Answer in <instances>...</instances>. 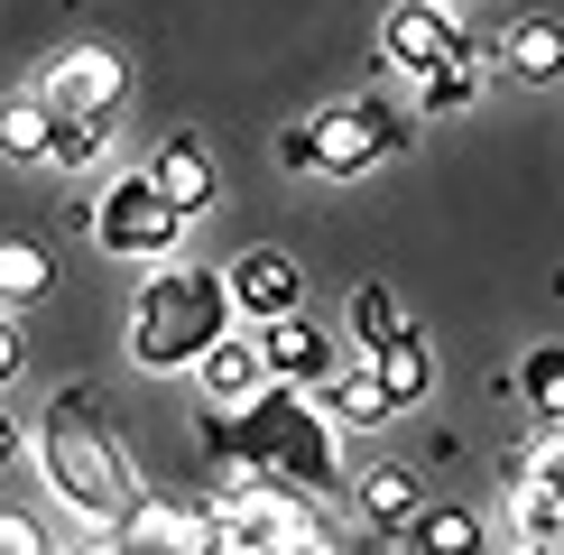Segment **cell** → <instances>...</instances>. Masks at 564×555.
<instances>
[{
    "instance_id": "6",
    "label": "cell",
    "mask_w": 564,
    "mask_h": 555,
    "mask_svg": "<svg viewBox=\"0 0 564 555\" xmlns=\"http://www.w3.org/2000/svg\"><path fill=\"white\" fill-rule=\"evenodd\" d=\"M121 537L130 555H223V509H195V500H130L121 509Z\"/></svg>"
},
{
    "instance_id": "5",
    "label": "cell",
    "mask_w": 564,
    "mask_h": 555,
    "mask_svg": "<svg viewBox=\"0 0 564 555\" xmlns=\"http://www.w3.org/2000/svg\"><path fill=\"white\" fill-rule=\"evenodd\" d=\"M444 65H473V37L444 0H398L380 29V65L370 75H444Z\"/></svg>"
},
{
    "instance_id": "32",
    "label": "cell",
    "mask_w": 564,
    "mask_h": 555,
    "mask_svg": "<svg viewBox=\"0 0 564 555\" xmlns=\"http://www.w3.org/2000/svg\"><path fill=\"white\" fill-rule=\"evenodd\" d=\"M223 555H278V546H241V537H223Z\"/></svg>"
},
{
    "instance_id": "10",
    "label": "cell",
    "mask_w": 564,
    "mask_h": 555,
    "mask_svg": "<svg viewBox=\"0 0 564 555\" xmlns=\"http://www.w3.org/2000/svg\"><path fill=\"white\" fill-rule=\"evenodd\" d=\"M260 342H269V361H278V380H296V389H315V399H324V389H334L343 380V352H334V334H324V324L315 315H278V324H260Z\"/></svg>"
},
{
    "instance_id": "25",
    "label": "cell",
    "mask_w": 564,
    "mask_h": 555,
    "mask_svg": "<svg viewBox=\"0 0 564 555\" xmlns=\"http://www.w3.org/2000/svg\"><path fill=\"white\" fill-rule=\"evenodd\" d=\"M509 527H519V546H564V509H555V500H536V491L509 500Z\"/></svg>"
},
{
    "instance_id": "30",
    "label": "cell",
    "mask_w": 564,
    "mask_h": 555,
    "mask_svg": "<svg viewBox=\"0 0 564 555\" xmlns=\"http://www.w3.org/2000/svg\"><path fill=\"white\" fill-rule=\"evenodd\" d=\"M84 555H130V537H121V519H111V527H84Z\"/></svg>"
},
{
    "instance_id": "22",
    "label": "cell",
    "mask_w": 564,
    "mask_h": 555,
    "mask_svg": "<svg viewBox=\"0 0 564 555\" xmlns=\"http://www.w3.org/2000/svg\"><path fill=\"white\" fill-rule=\"evenodd\" d=\"M509 481L564 509V426H536V454H528V463H519V472H509Z\"/></svg>"
},
{
    "instance_id": "35",
    "label": "cell",
    "mask_w": 564,
    "mask_h": 555,
    "mask_svg": "<svg viewBox=\"0 0 564 555\" xmlns=\"http://www.w3.org/2000/svg\"><path fill=\"white\" fill-rule=\"evenodd\" d=\"M444 10H454V0H444Z\"/></svg>"
},
{
    "instance_id": "9",
    "label": "cell",
    "mask_w": 564,
    "mask_h": 555,
    "mask_svg": "<svg viewBox=\"0 0 564 555\" xmlns=\"http://www.w3.org/2000/svg\"><path fill=\"white\" fill-rule=\"evenodd\" d=\"M195 389H204V407H250V399H260V389H278V361H269L260 324H250V334H223L214 352H204Z\"/></svg>"
},
{
    "instance_id": "21",
    "label": "cell",
    "mask_w": 564,
    "mask_h": 555,
    "mask_svg": "<svg viewBox=\"0 0 564 555\" xmlns=\"http://www.w3.org/2000/svg\"><path fill=\"white\" fill-rule=\"evenodd\" d=\"M408 537H416V555H481V519L473 509H426Z\"/></svg>"
},
{
    "instance_id": "3",
    "label": "cell",
    "mask_w": 564,
    "mask_h": 555,
    "mask_svg": "<svg viewBox=\"0 0 564 555\" xmlns=\"http://www.w3.org/2000/svg\"><path fill=\"white\" fill-rule=\"evenodd\" d=\"M37 472H46V491H56L65 509H75L84 527H111L130 509V472H121V445H111V426L93 416V399H46V416H37Z\"/></svg>"
},
{
    "instance_id": "34",
    "label": "cell",
    "mask_w": 564,
    "mask_h": 555,
    "mask_svg": "<svg viewBox=\"0 0 564 555\" xmlns=\"http://www.w3.org/2000/svg\"><path fill=\"white\" fill-rule=\"evenodd\" d=\"M519 555H555V546H519Z\"/></svg>"
},
{
    "instance_id": "7",
    "label": "cell",
    "mask_w": 564,
    "mask_h": 555,
    "mask_svg": "<svg viewBox=\"0 0 564 555\" xmlns=\"http://www.w3.org/2000/svg\"><path fill=\"white\" fill-rule=\"evenodd\" d=\"M389 149H398L389 102H334L315 121V176H370Z\"/></svg>"
},
{
    "instance_id": "4",
    "label": "cell",
    "mask_w": 564,
    "mask_h": 555,
    "mask_svg": "<svg viewBox=\"0 0 564 555\" xmlns=\"http://www.w3.org/2000/svg\"><path fill=\"white\" fill-rule=\"evenodd\" d=\"M93 241H102L111 260H176L185 214L149 185V167H130V176L102 185V204H93Z\"/></svg>"
},
{
    "instance_id": "33",
    "label": "cell",
    "mask_w": 564,
    "mask_h": 555,
    "mask_svg": "<svg viewBox=\"0 0 564 555\" xmlns=\"http://www.w3.org/2000/svg\"><path fill=\"white\" fill-rule=\"evenodd\" d=\"M343 555H380V546H343Z\"/></svg>"
},
{
    "instance_id": "12",
    "label": "cell",
    "mask_w": 564,
    "mask_h": 555,
    "mask_svg": "<svg viewBox=\"0 0 564 555\" xmlns=\"http://www.w3.org/2000/svg\"><path fill=\"white\" fill-rule=\"evenodd\" d=\"M231 296H241V324H278V315H296L305 278H296L288 250H241L231 260Z\"/></svg>"
},
{
    "instance_id": "17",
    "label": "cell",
    "mask_w": 564,
    "mask_h": 555,
    "mask_svg": "<svg viewBox=\"0 0 564 555\" xmlns=\"http://www.w3.org/2000/svg\"><path fill=\"white\" fill-rule=\"evenodd\" d=\"M351 491H361V519L370 527H416V519H426V509H416V472H398V463H370Z\"/></svg>"
},
{
    "instance_id": "14",
    "label": "cell",
    "mask_w": 564,
    "mask_h": 555,
    "mask_svg": "<svg viewBox=\"0 0 564 555\" xmlns=\"http://www.w3.org/2000/svg\"><path fill=\"white\" fill-rule=\"evenodd\" d=\"M56 121H65V111L46 102V84L10 92V102H0V157H19V167H46V149H56Z\"/></svg>"
},
{
    "instance_id": "20",
    "label": "cell",
    "mask_w": 564,
    "mask_h": 555,
    "mask_svg": "<svg viewBox=\"0 0 564 555\" xmlns=\"http://www.w3.org/2000/svg\"><path fill=\"white\" fill-rule=\"evenodd\" d=\"M370 361H380V380H389V399L398 407H416V399H426V389H435V352H426V342H389V352H370Z\"/></svg>"
},
{
    "instance_id": "16",
    "label": "cell",
    "mask_w": 564,
    "mask_h": 555,
    "mask_svg": "<svg viewBox=\"0 0 564 555\" xmlns=\"http://www.w3.org/2000/svg\"><path fill=\"white\" fill-rule=\"evenodd\" d=\"M324 416H334V426H380V416H398V399H389V380H380L370 352H361V370H343V380L324 389Z\"/></svg>"
},
{
    "instance_id": "13",
    "label": "cell",
    "mask_w": 564,
    "mask_h": 555,
    "mask_svg": "<svg viewBox=\"0 0 564 555\" xmlns=\"http://www.w3.org/2000/svg\"><path fill=\"white\" fill-rule=\"evenodd\" d=\"M500 65H509V75H519L528 92L564 84V19H546V10L509 19V37H500Z\"/></svg>"
},
{
    "instance_id": "26",
    "label": "cell",
    "mask_w": 564,
    "mask_h": 555,
    "mask_svg": "<svg viewBox=\"0 0 564 555\" xmlns=\"http://www.w3.org/2000/svg\"><path fill=\"white\" fill-rule=\"evenodd\" d=\"M0 555H56V546H46V519H29V509H0Z\"/></svg>"
},
{
    "instance_id": "27",
    "label": "cell",
    "mask_w": 564,
    "mask_h": 555,
    "mask_svg": "<svg viewBox=\"0 0 564 555\" xmlns=\"http://www.w3.org/2000/svg\"><path fill=\"white\" fill-rule=\"evenodd\" d=\"M278 167H288V176H315V121H288V130H278Z\"/></svg>"
},
{
    "instance_id": "24",
    "label": "cell",
    "mask_w": 564,
    "mask_h": 555,
    "mask_svg": "<svg viewBox=\"0 0 564 555\" xmlns=\"http://www.w3.org/2000/svg\"><path fill=\"white\" fill-rule=\"evenodd\" d=\"M481 102V75H473V65H444V75H416V111H435V121H444V111H473Z\"/></svg>"
},
{
    "instance_id": "23",
    "label": "cell",
    "mask_w": 564,
    "mask_h": 555,
    "mask_svg": "<svg viewBox=\"0 0 564 555\" xmlns=\"http://www.w3.org/2000/svg\"><path fill=\"white\" fill-rule=\"evenodd\" d=\"M102 149H111V121H56V149H46V167L84 176V167H102Z\"/></svg>"
},
{
    "instance_id": "2",
    "label": "cell",
    "mask_w": 564,
    "mask_h": 555,
    "mask_svg": "<svg viewBox=\"0 0 564 555\" xmlns=\"http://www.w3.org/2000/svg\"><path fill=\"white\" fill-rule=\"evenodd\" d=\"M223 334H241V296L231 269H195V260H158V278L130 306V361L139 370H204Z\"/></svg>"
},
{
    "instance_id": "8",
    "label": "cell",
    "mask_w": 564,
    "mask_h": 555,
    "mask_svg": "<svg viewBox=\"0 0 564 555\" xmlns=\"http://www.w3.org/2000/svg\"><path fill=\"white\" fill-rule=\"evenodd\" d=\"M130 92V65L111 56V46H75V56H56V75H46V102L65 111V121H111Z\"/></svg>"
},
{
    "instance_id": "31",
    "label": "cell",
    "mask_w": 564,
    "mask_h": 555,
    "mask_svg": "<svg viewBox=\"0 0 564 555\" xmlns=\"http://www.w3.org/2000/svg\"><path fill=\"white\" fill-rule=\"evenodd\" d=\"M10 454H19V426H10V416H0V472H10Z\"/></svg>"
},
{
    "instance_id": "15",
    "label": "cell",
    "mask_w": 564,
    "mask_h": 555,
    "mask_svg": "<svg viewBox=\"0 0 564 555\" xmlns=\"http://www.w3.org/2000/svg\"><path fill=\"white\" fill-rule=\"evenodd\" d=\"M37 296H56V250H46V241H19V231H0V306L29 315Z\"/></svg>"
},
{
    "instance_id": "11",
    "label": "cell",
    "mask_w": 564,
    "mask_h": 555,
    "mask_svg": "<svg viewBox=\"0 0 564 555\" xmlns=\"http://www.w3.org/2000/svg\"><path fill=\"white\" fill-rule=\"evenodd\" d=\"M149 185L176 204L185 222H204V214H214V195H223V176H214V157H204V139H195V130L158 139V157H149Z\"/></svg>"
},
{
    "instance_id": "28",
    "label": "cell",
    "mask_w": 564,
    "mask_h": 555,
    "mask_svg": "<svg viewBox=\"0 0 564 555\" xmlns=\"http://www.w3.org/2000/svg\"><path fill=\"white\" fill-rule=\"evenodd\" d=\"M278 555H343V546H334V527H324L315 509H305V519L288 527V537H278Z\"/></svg>"
},
{
    "instance_id": "1",
    "label": "cell",
    "mask_w": 564,
    "mask_h": 555,
    "mask_svg": "<svg viewBox=\"0 0 564 555\" xmlns=\"http://www.w3.org/2000/svg\"><path fill=\"white\" fill-rule=\"evenodd\" d=\"M204 445L269 463V472L288 481V491H305V500L343 491V426L324 416L315 389H296V380L260 389L250 407H204Z\"/></svg>"
},
{
    "instance_id": "29",
    "label": "cell",
    "mask_w": 564,
    "mask_h": 555,
    "mask_svg": "<svg viewBox=\"0 0 564 555\" xmlns=\"http://www.w3.org/2000/svg\"><path fill=\"white\" fill-rule=\"evenodd\" d=\"M19 370H29V342H19V315H10V306H0V389H10V380H19Z\"/></svg>"
},
{
    "instance_id": "18",
    "label": "cell",
    "mask_w": 564,
    "mask_h": 555,
    "mask_svg": "<svg viewBox=\"0 0 564 555\" xmlns=\"http://www.w3.org/2000/svg\"><path fill=\"white\" fill-rule=\"evenodd\" d=\"M351 334H361V352H389V342L416 334L408 306L389 296V278H361V287H351Z\"/></svg>"
},
{
    "instance_id": "19",
    "label": "cell",
    "mask_w": 564,
    "mask_h": 555,
    "mask_svg": "<svg viewBox=\"0 0 564 555\" xmlns=\"http://www.w3.org/2000/svg\"><path fill=\"white\" fill-rule=\"evenodd\" d=\"M519 399H528L536 426H564V342H536L519 361Z\"/></svg>"
}]
</instances>
